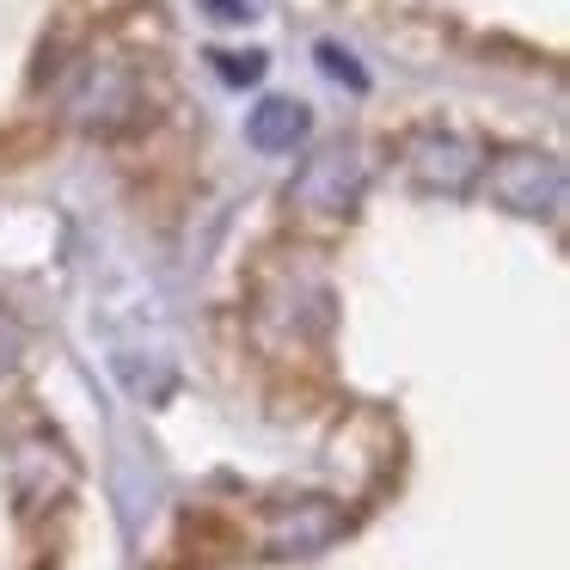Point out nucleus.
Wrapping results in <instances>:
<instances>
[{"label": "nucleus", "instance_id": "nucleus-6", "mask_svg": "<svg viewBox=\"0 0 570 570\" xmlns=\"http://www.w3.org/2000/svg\"><path fill=\"white\" fill-rule=\"evenodd\" d=\"M356 190H362L356 148H320V154H307V166H301V178H295V203L307 215H325V222H337V215L356 209Z\"/></svg>", "mask_w": 570, "mask_h": 570}, {"label": "nucleus", "instance_id": "nucleus-8", "mask_svg": "<svg viewBox=\"0 0 570 570\" xmlns=\"http://www.w3.org/2000/svg\"><path fill=\"white\" fill-rule=\"evenodd\" d=\"M26 368V332H19L13 313H0V386Z\"/></svg>", "mask_w": 570, "mask_h": 570}, {"label": "nucleus", "instance_id": "nucleus-4", "mask_svg": "<svg viewBox=\"0 0 570 570\" xmlns=\"http://www.w3.org/2000/svg\"><path fill=\"white\" fill-rule=\"evenodd\" d=\"M399 160H405L411 185L435 190V197H460V190H472V185H479V173H484V148H479V141L460 136V129H442V124L411 129Z\"/></svg>", "mask_w": 570, "mask_h": 570}, {"label": "nucleus", "instance_id": "nucleus-5", "mask_svg": "<svg viewBox=\"0 0 570 570\" xmlns=\"http://www.w3.org/2000/svg\"><path fill=\"white\" fill-rule=\"evenodd\" d=\"M344 533V509L332 497H288L264 509V552L271 558H313Z\"/></svg>", "mask_w": 570, "mask_h": 570}, {"label": "nucleus", "instance_id": "nucleus-7", "mask_svg": "<svg viewBox=\"0 0 570 570\" xmlns=\"http://www.w3.org/2000/svg\"><path fill=\"white\" fill-rule=\"evenodd\" d=\"M246 136H252V148H264V154L301 148V136H307V105H301V99H276V92H271V99L252 105Z\"/></svg>", "mask_w": 570, "mask_h": 570}, {"label": "nucleus", "instance_id": "nucleus-3", "mask_svg": "<svg viewBox=\"0 0 570 570\" xmlns=\"http://www.w3.org/2000/svg\"><path fill=\"white\" fill-rule=\"evenodd\" d=\"M479 185L491 190L497 209L509 215H528V222H552L564 209V160L546 148H503V154H484V173Z\"/></svg>", "mask_w": 570, "mask_h": 570}, {"label": "nucleus", "instance_id": "nucleus-1", "mask_svg": "<svg viewBox=\"0 0 570 570\" xmlns=\"http://www.w3.org/2000/svg\"><path fill=\"white\" fill-rule=\"evenodd\" d=\"M7 484H13V509L26 521L56 515L80 484V460L56 430L31 423V430H19L13 442H7Z\"/></svg>", "mask_w": 570, "mask_h": 570}, {"label": "nucleus", "instance_id": "nucleus-2", "mask_svg": "<svg viewBox=\"0 0 570 570\" xmlns=\"http://www.w3.org/2000/svg\"><path fill=\"white\" fill-rule=\"evenodd\" d=\"M56 105H62V117L75 129L111 136V129H124L129 117H136L141 80L129 75V62H117V56H80L62 75V87H56Z\"/></svg>", "mask_w": 570, "mask_h": 570}]
</instances>
